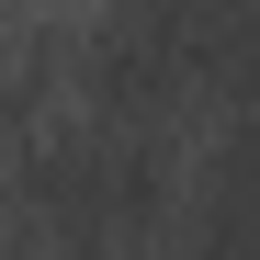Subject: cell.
<instances>
[{
  "label": "cell",
  "mask_w": 260,
  "mask_h": 260,
  "mask_svg": "<svg viewBox=\"0 0 260 260\" xmlns=\"http://www.w3.org/2000/svg\"><path fill=\"white\" fill-rule=\"evenodd\" d=\"M0 260H23V249H12V226H0Z\"/></svg>",
  "instance_id": "2"
},
{
  "label": "cell",
  "mask_w": 260,
  "mask_h": 260,
  "mask_svg": "<svg viewBox=\"0 0 260 260\" xmlns=\"http://www.w3.org/2000/svg\"><path fill=\"white\" fill-rule=\"evenodd\" d=\"M23 192H34V215L57 226L68 260H113V249H136L158 215H170V170H158V147H147V124L79 113V124H57V136L23 147Z\"/></svg>",
  "instance_id": "1"
}]
</instances>
